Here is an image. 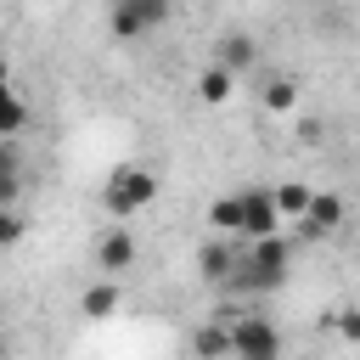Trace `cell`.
Returning <instances> with one entry per match:
<instances>
[{
  "label": "cell",
  "instance_id": "6da1fadb",
  "mask_svg": "<svg viewBox=\"0 0 360 360\" xmlns=\"http://www.w3.org/2000/svg\"><path fill=\"white\" fill-rule=\"evenodd\" d=\"M152 197H158V174H152V169H135V163L118 169V174L101 186V208H107L112 219H135Z\"/></svg>",
  "mask_w": 360,
  "mask_h": 360
},
{
  "label": "cell",
  "instance_id": "7a4b0ae2",
  "mask_svg": "<svg viewBox=\"0 0 360 360\" xmlns=\"http://www.w3.org/2000/svg\"><path fill=\"white\" fill-rule=\"evenodd\" d=\"M225 332H231V360H281V332L270 315L236 309V321Z\"/></svg>",
  "mask_w": 360,
  "mask_h": 360
},
{
  "label": "cell",
  "instance_id": "3957f363",
  "mask_svg": "<svg viewBox=\"0 0 360 360\" xmlns=\"http://www.w3.org/2000/svg\"><path fill=\"white\" fill-rule=\"evenodd\" d=\"M107 22H112L118 39H141L146 28L169 22V6H163V0H112V6H107Z\"/></svg>",
  "mask_w": 360,
  "mask_h": 360
},
{
  "label": "cell",
  "instance_id": "277c9868",
  "mask_svg": "<svg viewBox=\"0 0 360 360\" xmlns=\"http://www.w3.org/2000/svg\"><path fill=\"white\" fill-rule=\"evenodd\" d=\"M135 259H141V242H135V231H129V225L101 231V242H96V270L124 276V270H135Z\"/></svg>",
  "mask_w": 360,
  "mask_h": 360
},
{
  "label": "cell",
  "instance_id": "5b68a950",
  "mask_svg": "<svg viewBox=\"0 0 360 360\" xmlns=\"http://www.w3.org/2000/svg\"><path fill=\"white\" fill-rule=\"evenodd\" d=\"M242 236H253V242L281 236V214H276V202H270V186L242 191Z\"/></svg>",
  "mask_w": 360,
  "mask_h": 360
},
{
  "label": "cell",
  "instance_id": "8992f818",
  "mask_svg": "<svg viewBox=\"0 0 360 360\" xmlns=\"http://www.w3.org/2000/svg\"><path fill=\"white\" fill-rule=\"evenodd\" d=\"M309 236H332L338 225H343V197H332V191H315L309 197V208H304V219H298Z\"/></svg>",
  "mask_w": 360,
  "mask_h": 360
},
{
  "label": "cell",
  "instance_id": "52a82bcc",
  "mask_svg": "<svg viewBox=\"0 0 360 360\" xmlns=\"http://www.w3.org/2000/svg\"><path fill=\"white\" fill-rule=\"evenodd\" d=\"M118 304H124L118 281H96V287H84V292H79V315H90V321H112V315H118Z\"/></svg>",
  "mask_w": 360,
  "mask_h": 360
},
{
  "label": "cell",
  "instance_id": "ba28073f",
  "mask_svg": "<svg viewBox=\"0 0 360 360\" xmlns=\"http://www.w3.org/2000/svg\"><path fill=\"white\" fill-rule=\"evenodd\" d=\"M197 270H202L208 281H231V270H236V248H231L225 236L202 242V253H197Z\"/></svg>",
  "mask_w": 360,
  "mask_h": 360
},
{
  "label": "cell",
  "instance_id": "9c48e42d",
  "mask_svg": "<svg viewBox=\"0 0 360 360\" xmlns=\"http://www.w3.org/2000/svg\"><path fill=\"white\" fill-rule=\"evenodd\" d=\"M231 96H236V79H231L225 68H214V62H208V68L197 73V101H202V107H225Z\"/></svg>",
  "mask_w": 360,
  "mask_h": 360
},
{
  "label": "cell",
  "instance_id": "30bf717a",
  "mask_svg": "<svg viewBox=\"0 0 360 360\" xmlns=\"http://www.w3.org/2000/svg\"><path fill=\"white\" fill-rule=\"evenodd\" d=\"M309 186L304 180H281V186H270V202H276V214H281V225L287 219H304V208H309Z\"/></svg>",
  "mask_w": 360,
  "mask_h": 360
},
{
  "label": "cell",
  "instance_id": "8fae6325",
  "mask_svg": "<svg viewBox=\"0 0 360 360\" xmlns=\"http://www.w3.org/2000/svg\"><path fill=\"white\" fill-rule=\"evenodd\" d=\"M191 354H197V360H231V332H225L219 321H202V326L191 332Z\"/></svg>",
  "mask_w": 360,
  "mask_h": 360
},
{
  "label": "cell",
  "instance_id": "7c38bea8",
  "mask_svg": "<svg viewBox=\"0 0 360 360\" xmlns=\"http://www.w3.org/2000/svg\"><path fill=\"white\" fill-rule=\"evenodd\" d=\"M214 68H225L231 79H236V73H248V68H253V39H248V34H225V39H219Z\"/></svg>",
  "mask_w": 360,
  "mask_h": 360
},
{
  "label": "cell",
  "instance_id": "4fadbf2b",
  "mask_svg": "<svg viewBox=\"0 0 360 360\" xmlns=\"http://www.w3.org/2000/svg\"><path fill=\"white\" fill-rule=\"evenodd\" d=\"M208 225H214L219 236H242V191L214 197V202H208Z\"/></svg>",
  "mask_w": 360,
  "mask_h": 360
},
{
  "label": "cell",
  "instance_id": "5bb4252c",
  "mask_svg": "<svg viewBox=\"0 0 360 360\" xmlns=\"http://www.w3.org/2000/svg\"><path fill=\"white\" fill-rule=\"evenodd\" d=\"M22 124H28V101H22L11 84H0V141L22 135Z\"/></svg>",
  "mask_w": 360,
  "mask_h": 360
},
{
  "label": "cell",
  "instance_id": "9a60e30c",
  "mask_svg": "<svg viewBox=\"0 0 360 360\" xmlns=\"http://www.w3.org/2000/svg\"><path fill=\"white\" fill-rule=\"evenodd\" d=\"M259 96H264L270 112H292V107H298V84H292V79H270Z\"/></svg>",
  "mask_w": 360,
  "mask_h": 360
},
{
  "label": "cell",
  "instance_id": "2e32d148",
  "mask_svg": "<svg viewBox=\"0 0 360 360\" xmlns=\"http://www.w3.org/2000/svg\"><path fill=\"white\" fill-rule=\"evenodd\" d=\"M332 332L343 343H360V309H332Z\"/></svg>",
  "mask_w": 360,
  "mask_h": 360
},
{
  "label": "cell",
  "instance_id": "e0dca14e",
  "mask_svg": "<svg viewBox=\"0 0 360 360\" xmlns=\"http://www.w3.org/2000/svg\"><path fill=\"white\" fill-rule=\"evenodd\" d=\"M17 236H22V214L17 208H0V248H11Z\"/></svg>",
  "mask_w": 360,
  "mask_h": 360
},
{
  "label": "cell",
  "instance_id": "ac0fdd59",
  "mask_svg": "<svg viewBox=\"0 0 360 360\" xmlns=\"http://www.w3.org/2000/svg\"><path fill=\"white\" fill-rule=\"evenodd\" d=\"M298 141H304V146H321V141H326V124H321V118H304V124H298Z\"/></svg>",
  "mask_w": 360,
  "mask_h": 360
},
{
  "label": "cell",
  "instance_id": "d6986e66",
  "mask_svg": "<svg viewBox=\"0 0 360 360\" xmlns=\"http://www.w3.org/2000/svg\"><path fill=\"white\" fill-rule=\"evenodd\" d=\"M0 84H11V62L6 56H0Z\"/></svg>",
  "mask_w": 360,
  "mask_h": 360
},
{
  "label": "cell",
  "instance_id": "ffe728a7",
  "mask_svg": "<svg viewBox=\"0 0 360 360\" xmlns=\"http://www.w3.org/2000/svg\"><path fill=\"white\" fill-rule=\"evenodd\" d=\"M0 360H11V338H0Z\"/></svg>",
  "mask_w": 360,
  "mask_h": 360
}]
</instances>
